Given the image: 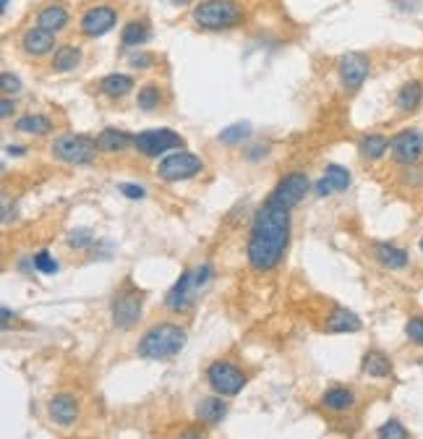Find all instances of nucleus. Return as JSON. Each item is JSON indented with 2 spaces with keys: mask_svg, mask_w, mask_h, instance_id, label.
<instances>
[{
  "mask_svg": "<svg viewBox=\"0 0 423 439\" xmlns=\"http://www.w3.org/2000/svg\"><path fill=\"white\" fill-rule=\"evenodd\" d=\"M290 244V209H282L264 202L251 220L246 257L254 272H272L280 267L282 257Z\"/></svg>",
  "mask_w": 423,
  "mask_h": 439,
  "instance_id": "1",
  "label": "nucleus"
},
{
  "mask_svg": "<svg viewBox=\"0 0 423 439\" xmlns=\"http://www.w3.org/2000/svg\"><path fill=\"white\" fill-rule=\"evenodd\" d=\"M185 343H188V333L181 324L157 321L139 337L136 353L141 358H149V361H165V358H173L181 353Z\"/></svg>",
  "mask_w": 423,
  "mask_h": 439,
  "instance_id": "2",
  "label": "nucleus"
},
{
  "mask_svg": "<svg viewBox=\"0 0 423 439\" xmlns=\"http://www.w3.org/2000/svg\"><path fill=\"white\" fill-rule=\"evenodd\" d=\"M191 19L196 26H201L206 32H222V29H233L243 24L246 8L238 0H201L194 6Z\"/></svg>",
  "mask_w": 423,
  "mask_h": 439,
  "instance_id": "3",
  "label": "nucleus"
},
{
  "mask_svg": "<svg viewBox=\"0 0 423 439\" xmlns=\"http://www.w3.org/2000/svg\"><path fill=\"white\" fill-rule=\"evenodd\" d=\"M141 311H144V293H141L131 280H126L115 296L110 301V317H113V327L128 333L133 330L141 319Z\"/></svg>",
  "mask_w": 423,
  "mask_h": 439,
  "instance_id": "4",
  "label": "nucleus"
},
{
  "mask_svg": "<svg viewBox=\"0 0 423 439\" xmlns=\"http://www.w3.org/2000/svg\"><path fill=\"white\" fill-rule=\"evenodd\" d=\"M99 144L84 134H63L53 141V157L65 165H92L97 160Z\"/></svg>",
  "mask_w": 423,
  "mask_h": 439,
  "instance_id": "5",
  "label": "nucleus"
},
{
  "mask_svg": "<svg viewBox=\"0 0 423 439\" xmlns=\"http://www.w3.org/2000/svg\"><path fill=\"white\" fill-rule=\"evenodd\" d=\"M201 170H204L201 157L181 147L178 152H170L167 157L160 160V165H157V178L165 183H178V181L194 178L196 173H201Z\"/></svg>",
  "mask_w": 423,
  "mask_h": 439,
  "instance_id": "6",
  "label": "nucleus"
},
{
  "mask_svg": "<svg viewBox=\"0 0 423 439\" xmlns=\"http://www.w3.org/2000/svg\"><path fill=\"white\" fill-rule=\"evenodd\" d=\"M246 382H249V376L243 374L233 361L217 358V361L206 366V385L222 397H235L246 387Z\"/></svg>",
  "mask_w": 423,
  "mask_h": 439,
  "instance_id": "7",
  "label": "nucleus"
},
{
  "mask_svg": "<svg viewBox=\"0 0 423 439\" xmlns=\"http://www.w3.org/2000/svg\"><path fill=\"white\" fill-rule=\"evenodd\" d=\"M311 191V181H308V175L301 170H293L288 173V175H282L277 186L269 191L267 196V202L274 204V207H282V209H295L298 204L306 199V193Z\"/></svg>",
  "mask_w": 423,
  "mask_h": 439,
  "instance_id": "8",
  "label": "nucleus"
},
{
  "mask_svg": "<svg viewBox=\"0 0 423 439\" xmlns=\"http://www.w3.org/2000/svg\"><path fill=\"white\" fill-rule=\"evenodd\" d=\"M133 147L141 157H160V154L183 147V139L173 129H149L133 136Z\"/></svg>",
  "mask_w": 423,
  "mask_h": 439,
  "instance_id": "9",
  "label": "nucleus"
},
{
  "mask_svg": "<svg viewBox=\"0 0 423 439\" xmlns=\"http://www.w3.org/2000/svg\"><path fill=\"white\" fill-rule=\"evenodd\" d=\"M201 293L199 282H196L194 269H183L181 278L175 280V285L167 290L165 296V309L173 311V314H185L196 303V296Z\"/></svg>",
  "mask_w": 423,
  "mask_h": 439,
  "instance_id": "10",
  "label": "nucleus"
},
{
  "mask_svg": "<svg viewBox=\"0 0 423 439\" xmlns=\"http://www.w3.org/2000/svg\"><path fill=\"white\" fill-rule=\"evenodd\" d=\"M115 24H118V11L113 6H108V3H99V6H92V8L84 11L81 22H78V29L89 40H97V37H105L108 32H113Z\"/></svg>",
  "mask_w": 423,
  "mask_h": 439,
  "instance_id": "11",
  "label": "nucleus"
},
{
  "mask_svg": "<svg viewBox=\"0 0 423 439\" xmlns=\"http://www.w3.org/2000/svg\"><path fill=\"white\" fill-rule=\"evenodd\" d=\"M390 152L395 165H415V162L423 160V131L415 129H405L400 131L395 139L390 141Z\"/></svg>",
  "mask_w": 423,
  "mask_h": 439,
  "instance_id": "12",
  "label": "nucleus"
},
{
  "mask_svg": "<svg viewBox=\"0 0 423 439\" xmlns=\"http://www.w3.org/2000/svg\"><path fill=\"white\" fill-rule=\"evenodd\" d=\"M371 74V61L363 53H347L337 61V76L347 92H356Z\"/></svg>",
  "mask_w": 423,
  "mask_h": 439,
  "instance_id": "13",
  "label": "nucleus"
},
{
  "mask_svg": "<svg viewBox=\"0 0 423 439\" xmlns=\"http://www.w3.org/2000/svg\"><path fill=\"white\" fill-rule=\"evenodd\" d=\"M347 186H350V170L342 168V165H337V162H329L324 168V175L316 181V196L326 199L329 193L347 191Z\"/></svg>",
  "mask_w": 423,
  "mask_h": 439,
  "instance_id": "14",
  "label": "nucleus"
},
{
  "mask_svg": "<svg viewBox=\"0 0 423 439\" xmlns=\"http://www.w3.org/2000/svg\"><path fill=\"white\" fill-rule=\"evenodd\" d=\"M47 413H50V421L58 424V426H74L78 418V400L74 395H68V392H58L50 400Z\"/></svg>",
  "mask_w": 423,
  "mask_h": 439,
  "instance_id": "15",
  "label": "nucleus"
},
{
  "mask_svg": "<svg viewBox=\"0 0 423 439\" xmlns=\"http://www.w3.org/2000/svg\"><path fill=\"white\" fill-rule=\"evenodd\" d=\"M53 47H55V34L42 29L40 24L22 34V50L29 58H44L47 53H53Z\"/></svg>",
  "mask_w": 423,
  "mask_h": 439,
  "instance_id": "16",
  "label": "nucleus"
},
{
  "mask_svg": "<svg viewBox=\"0 0 423 439\" xmlns=\"http://www.w3.org/2000/svg\"><path fill=\"white\" fill-rule=\"evenodd\" d=\"M371 251H374V259H376L384 269H405L408 262H410L405 248L395 246V244H387V241H376V244L371 246Z\"/></svg>",
  "mask_w": 423,
  "mask_h": 439,
  "instance_id": "17",
  "label": "nucleus"
},
{
  "mask_svg": "<svg viewBox=\"0 0 423 439\" xmlns=\"http://www.w3.org/2000/svg\"><path fill=\"white\" fill-rule=\"evenodd\" d=\"M353 406H356V392L350 387L335 385L322 395V408L329 413H347L353 410Z\"/></svg>",
  "mask_w": 423,
  "mask_h": 439,
  "instance_id": "18",
  "label": "nucleus"
},
{
  "mask_svg": "<svg viewBox=\"0 0 423 439\" xmlns=\"http://www.w3.org/2000/svg\"><path fill=\"white\" fill-rule=\"evenodd\" d=\"M228 413V403L222 400V395H215L212 397H201L199 400V406H196V418L201 421V424H209V426H217L219 421L225 418Z\"/></svg>",
  "mask_w": 423,
  "mask_h": 439,
  "instance_id": "19",
  "label": "nucleus"
},
{
  "mask_svg": "<svg viewBox=\"0 0 423 439\" xmlns=\"http://www.w3.org/2000/svg\"><path fill=\"white\" fill-rule=\"evenodd\" d=\"M68 19H71V13H68L63 3H50V6H44L42 11L37 13V24L53 34L63 32L68 26Z\"/></svg>",
  "mask_w": 423,
  "mask_h": 439,
  "instance_id": "20",
  "label": "nucleus"
},
{
  "mask_svg": "<svg viewBox=\"0 0 423 439\" xmlns=\"http://www.w3.org/2000/svg\"><path fill=\"white\" fill-rule=\"evenodd\" d=\"M358 330H360V319L353 311L342 309V306H335L332 314L326 317V333L342 335V333H358Z\"/></svg>",
  "mask_w": 423,
  "mask_h": 439,
  "instance_id": "21",
  "label": "nucleus"
},
{
  "mask_svg": "<svg viewBox=\"0 0 423 439\" xmlns=\"http://www.w3.org/2000/svg\"><path fill=\"white\" fill-rule=\"evenodd\" d=\"M421 99H423V84L418 79H410V81H405V84L397 89L395 105H397V110H402V113H413L415 107L421 105Z\"/></svg>",
  "mask_w": 423,
  "mask_h": 439,
  "instance_id": "22",
  "label": "nucleus"
},
{
  "mask_svg": "<svg viewBox=\"0 0 423 439\" xmlns=\"http://www.w3.org/2000/svg\"><path fill=\"white\" fill-rule=\"evenodd\" d=\"M360 369H363V374L374 376V379H384V376L392 374V358L384 351H376V348H371L369 353L363 356V361H360Z\"/></svg>",
  "mask_w": 423,
  "mask_h": 439,
  "instance_id": "23",
  "label": "nucleus"
},
{
  "mask_svg": "<svg viewBox=\"0 0 423 439\" xmlns=\"http://www.w3.org/2000/svg\"><path fill=\"white\" fill-rule=\"evenodd\" d=\"M390 150V139L384 134H366L358 141V157L360 160L376 162L384 157V152Z\"/></svg>",
  "mask_w": 423,
  "mask_h": 439,
  "instance_id": "24",
  "label": "nucleus"
},
{
  "mask_svg": "<svg viewBox=\"0 0 423 439\" xmlns=\"http://www.w3.org/2000/svg\"><path fill=\"white\" fill-rule=\"evenodd\" d=\"M99 92L110 99H120L133 92V79L126 74H108L102 81H99Z\"/></svg>",
  "mask_w": 423,
  "mask_h": 439,
  "instance_id": "25",
  "label": "nucleus"
},
{
  "mask_svg": "<svg viewBox=\"0 0 423 439\" xmlns=\"http://www.w3.org/2000/svg\"><path fill=\"white\" fill-rule=\"evenodd\" d=\"M13 129L22 131V134H32V136H47V134H53V120L47 115H40V113H29V115H22L16 120Z\"/></svg>",
  "mask_w": 423,
  "mask_h": 439,
  "instance_id": "26",
  "label": "nucleus"
},
{
  "mask_svg": "<svg viewBox=\"0 0 423 439\" xmlns=\"http://www.w3.org/2000/svg\"><path fill=\"white\" fill-rule=\"evenodd\" d=\"M81 63V47L74 45H63L58 47L53 55V74H68V71H76Z\"/></svg>",
  "mask_w": 423,
  "mask_h": 439,
  "instance_id": "27",
  "label": "nucleus"
},
{
  "mask_svg": "<svg viewBox=\"0 0 423 439\" xmlns=\"http://www.w3.org/2000/svg\"><path fill=\"white\" fill-rule=\"evenodd\" d=\"M152 40V29L147 22H128L120 32V45L123 47H141Z\"/></svg>",
  "mask_w": 423,
  "mask_h": 439,
  "instance_id": "28",
  "label": "nucleus"
},
{
  "mask_svg": "<svg viewBox=\"0 0 423 439\" xmlns=\"http://www.w3.org/2000/svg\"><path fill=\"white\" fill-rule=\"evenodd\" d=\"M97 144H99V150H102V152H123V150H128L131 144H133V136H131L128 131L105 129L97 136Z\"/></svg>",
  "mask_w": 423,
  "mask_h": 439,
  "instance_id": "29",
  "label": "nucleus"
},
{
  "mask_svg": "<svg viewBox=\"0 0 423 439\" xmlns=\"http://www.w3.org/2000/svg\"><path fill=\"white\" fill-rule=\"evenodd\" d=\"M160 102H163V89H160L157 84H144L139 89V95H136V105H139V110H147V113L157 110Z\"/></svg>",
  "mask_w": 423,
  "mask_h": 439,
  "instance_id": "30",
  "label": "nucleus"
},
{
  "mask_svg": "<svg viewBox=\"0 0 423 439\" xmlns=\"http://www.w3.org/2000/svg\"><path fill=\"white\" fill-rule=\"evenodd\" d=\"M249 134H251L249 123H233V126H228V129L219 131L217 141H219V144H225V147H235V144H240V141L246 139Z\"/></svg>",
  "mask_w": 423,
  "mask_h": 439,
  "instance_id": "31",
  "label": "nucleus"
},
{
  "mask_svg": "<svg viewBox=\"0 0 423 439\" xmlns=\"http://www.w3.org/2000/svg\"><path fill=\"white\" fill-rule=\"evenodd\" d=\"M94 233L89 230V228H76V230H71L68 233V238H65V244H68V248H76V251H84V248L94 246Z\"/></svg>",
  "mask_w": 423,
  "mask_h": 439,
  "instance_id": "32",
  "label": "nucleus"
},
{
  "mask_svg": "<svg viewBox=\"0 0 423 439\" xmlns=\"http://www.w3.org/2000/svg\"><path fill=\"white\" fill-rule=\"evenodd\" d=\"M32 267L37 269V272H42V275H55V272L60 269V264H58V259H55L47 248H42V251H37L32 257Z\"/></svg>",
  "mask_w": 423,
  "mask_h": 439,
  "instance_id": "33",
  "label": "nucleus"
},
{
  "mask_svg": "<svg viewBox=\"0 0 423 439\" xmlns=\"http://www.w3.org/2000/svg\"><path fill=\"white\" fill-rule=\"evenodd\" d=\"M376 437H381V439H408L410 434H408V429L402 426L400 421L390 418L387 424H381V426L376 429Z\"/></svg>",
  "mask_w": 423,
  "mask_h": 439,
  "instance_id": "34",
  "label": "nucleus"
},
{
  "mask_svg": "<svg viewBox=\"0 0 423 439\" xmlns=\"http://www.w3.org/2000/svg\"><path fill=\"white\" fill-rule=\"evenodd\" d=\"M400 181L405 186H410V189H423V168L421 162H415V165H405L400 173Z\"/></svg>",
  "mask_w": 423,
  "mask_h": 439,
  "instance_id": "35",
  "label": "nucleus"
},
{
  "mask_svg": "<svg viewBox=\"0 0 423 439\" xmlns=\"http://www.w3.org/2000/svg\"><path fill=\"white\" fill-rule=\"evenodd\" d=\"M405 335L410 337V343L423 348V317H410L408 324H405Z\"/></svg>",
  "mask_w": 423,
  "mask_h": 439,
  "instance_id": "36",
  "label": "nucleus"
},
{
  "mask_svg": "<svg viewBox=\"0 0 423 439\" xmlns=\"http://www.w3.org/2000/svg\"><path fill=\"white\" fill-rule=\"evenodd\" d=\"M0 86H3V95L11 97L22 89V79L16 74H11V71H3V74H0Z\"/></svg>",
  "mask_w": 423,
  "mask_h": 439,
  "instance_id": "37",
  "label": "nucleus"
},
{
  "mask_svg": "<svg viewBox=\"0 0 423 439\" xmlns=\"http://www.w3.org/2000/svg\"><path fill=\"white\" fill-rule=\"evenodd\" d=\"M118 191L126 196V199H131V202H139V199H144L147 196V191L141 189V186H133V183H120Z\"/></svg>",
  "mask_w": 423,
  "mask_h": 439,
  "instance_id": "38",
  "label": "nucleus"
},
{
  "mask_svg": "<svg viewBox=\"0 0 423 439\" xmlns=\"http://www.w3.org/2000/svg\"><path fill=\"white\" fill-rule=\"evenodd\" d=\"M128 65L131 68H139V71H144V68H152L154 65V58L147 53H139V55H131L128 58Z\"/></svg>",
  "mask_w": 423,
  "mask_h": 439,
  "instance_id": "39",
  "label": "nucleus"
},
{
  "mask_svg": "<svg viewBox=\"0 0 423 439\" xmlns=\"http://www.w3.org/2000/svg\"><path fill=\"white\" fill-rule=\"evenodd\" d=\"M13 113H16V102H13L11 97H3V102H0V118L8 120L13 118Z\"/></svg>",
  "mask_w": 423,
  "mask_h": 439,
  "instance_id": "40",
  "label": "nucleus"
},
{
  "mask_svg": "<svg viewBox=\"0 0 423 439\" xmlns=\"http://www.w3.org/2000/svg\"><path fill=\"white\" fill-rule=\"evenodd\" d=\"M0 314H3V330H8V327H11V309H8V306H3Z\"/></svg>",
  "mask_w": 423,
  "mask_h": 439,
  "instance_id": "41",
  "label": "nucleus"
},
{
  "mask_svg": "<svg viewBox=\"0 0 423 439\" xmlns=\"http://www.w3.org/2000/svg\"><path fill=\"white\" fill-rule=\"evenodd\" d=\"M6 154H11V157H19V154H26L24 147H6Z\"/></svg>",
  "mask_w": 423,
  "mask_h": 439,
  "instance_id": "42",
  "label": "nucleus"
},
{
  "mask_svg": "<svg viewBox=\"0 0 423 439\" xmlns=\"http://www.w3.org/2000/svg\"><path fill=\"white\" fill-rule=\"evenodd\" d=\"M191 0H173V6H188Z\"/></svg>",
  "mask_w": 423,
  "mask_h": 439,
  "instance_id": "43",
  "label": "nucleus"
},
{
  "mask_svg": "<svg viewBox=\"0 0 423 439\" xmlns=\"http://www.w3.org/2000/svg\"><path fill=\"white\" fill-rule=\"evenodd\" d=\"M8 3H11V0H0V6H3V11L8 8Z\"/></svg>",
  "mask_w": 423,
  "mask_h": 439,
  "instance_id": "44",
  "label": "nucleus"
},
{
  "mask_svg": "<svg viewBox=\"0 0 423 439\" xmlns=\"http://www.w3.org/2000/svg\"><path fill=\"white\" fill-rule=\"evenodd\" d=\"M418 246H421V251H423V236H421V241H418Z\"/></svg>",
  "mask_w": 423,
  "mask_h": 439,
  "instance_id": "45",
  "label": "nucleus"
},
{
  "mask_svg": "<svg viewBox=\"0 0 423 439\" xmlns=\"http://www.w3.org/2000/svg\"><path fill=\"white\" fill-rule=\"evenodd\" d=\"M418 364H421V366H423V358H421V361H418Z\"/></svg>",
  "mask_w": 423,
  "mask_h": 439,
  "instance_id": "46",
  "label": "nucleus"
}]
</instances>
